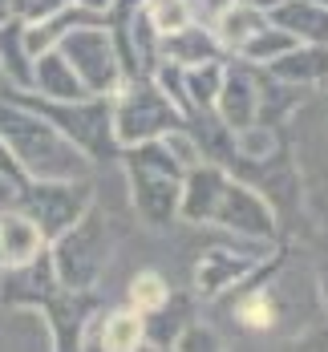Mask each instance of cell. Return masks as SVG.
<instances>
[{"mask_svg":"<svg viewBox=\"0 0 328 352\" xmlns=\"http://www.w3.org/2000/svg\"><path fill=\"white\" fill-rule=\"evenodd\" d=\"M0 138L29 182H73V178H94L98 170L57 126H49L8 89H0Z\"/></svg>","mask_w":328,"mask_h":352,"instance_id":"6da1fadb","label":"cell"},{"mask_svg":"<svg viewBox=\"0 0 328 352\" xmlns=\"http://www.w3.org/2000/svg\"><path fill=\"white\" fill-rule=\"evenodd\" d=\"M118 166H122V178H126V199H130L134 219L150 231H171L179 223L182 166L171 158L162 138L134 146V150H122Z\"/></svg>","mask_w":328,"mask_h":352,"instance_id":"7a4b0ae2","label":"cell"},{"mask_svg":"<svg viewBox=\"0 0 328 352\" xmlns=\"http://www.w3.org/2000/svg\"><path fill=\"white\" fill-rule=\"evenodd\" d=\"M45 255H49L53 276L65 292H94L102 272H106L109 255H113V223H109V214L94 203L65 235H57L45 247Z\"/></svg>","mask_w":328,"mask_h":352,"instance_id":"3957f363","label":"cell"},{"mask_svg":"<svg viewBox=\"0 0 328 352\" xmlns=\"http://www.w3.org/2000/svg\"><path fill=\"white\" fill-rule=\"evenodd\" d=\"M182 126H186V118L175 109V102L150 77L126 81L109 98V130H113L118 154L134 150V146H146V142L166 138L171 130H182Z\"/></svg>","mask_w":328,"mask_h":352,"instance_id":"277c9868","label":"cell"},{"mask_svg":"<svg viewBox=\"0 0 328 352\" xmlns=\"http://www.w3.org/2000/svg\"><path fill=\"white\" fill-rule=\"evenodd\" d=\"M57 53L69 61V69L77 73V81L85 85L89 98H113L130 77L122 65V53H118V41L109 33L106 21H89V25H77L61 36Z\"/></svg>","mask_w":328,"mask_h":352,"instance_id":"5b68a950","label":"cell"},{"mask_svg":"<svg viewBox=\"0 0 328 352\" xmlns=\"http://www.w3.org/2000/svg\"><path fill=\"white\" fill-rule=\"evenodd\" d=\"M12 98L36 109L49 126H57L94 166L118 162V146H113V130H109V98H81V102H41L33 94H12Z\"/></svg>","mask_w":328,"mask_h":352,"instance_id":"8992f818","label":"cell"},{"mask_svg":"<svg viewBox=\"0 0 328 352\" xmlns=\"http://www.w3.org/2000/svg\"><path fill=\"white\" fill-rule=\"evenodd\" d=\"M211 227L227 231L231 239H243V243L280 247V211H276V203L255 182L239 178L235 170H231L227 186H223V199L215 207Z\"/></svg>","mask_w":328,"mask_h":352,"instance_id":"52a82bcc","label":"cell"},{"mask_svg":"<svg viewBox=\"0 0 328 352\" xmlns=\"http://www.w3.org/2000/svg\"><path fill=\"white\" fill-rule=\"evenodd\" d=\"M94 178H73V182H25L17 211L29 214L36 231L45 235V243H53L57 235H65L81 214L98 203L94 195Z\"/></svg>","mask_w":328,"mask_h":352,"instance_id":"ba28073f","label":"cell"},{"mask_svg":"<svg viewBox=\"0 0 328 352\" xmlns=\"http://www.w3.org/2000/svg\"><path fill=\"white\" fill-rule=\"evenodd\" d=\"M276 247L267 243H239V247H207L195 267H190V287L195 296L203 300H215V296H227L231 287H243V283L259 276L267 263H272Z\"/></svg>","mask_w":328,"mask_h":352,"instance_id":"9c48e42d","label":"cell"},{"mask_svg":"<svg viewBox=\"0 0 328 352\" xmlns=\"http://www.w3.org/2000/svg\"><path fill=\"white\" fill-rule=\"evenodd\" d=\"M211 113L231 134L255 126L259 122V69L239 65V61H227V73H223V85H219V98H215Z\"/></svg>","mask_w":328,"mask_h":352,"instance_id":"30bf717a","label":"cell"},{"mask_svg":"<svg viewBox=\"0 0 328 352\" xmlns=\"http://www.w3.org/2000/svg\"><path fill=\"white\" fill-rule=\"evenodd\" d=\"M227 178H231V170H227V166H215V162H199V166L182 170L179 223H190V227H211Z\"/></svg>","mask_w":328,"mask_h":352,"instance_id":"8fae6325","label":"cell"},{"mask_svg":"<svg viewBox=\"0 0 328 352\" xmlns=\"http://www.w3.org/2000/svg\"><path fill=\"white\" fill-rule=\"evenodd\" d=\"M57 292H61V283L53 276L49 255H36L25 267L0 272V304H8V308H45Z\"/></svg>","mask_w":328,"mask_h":352,"instance_id":"7c38bea8","label":"cell"},{"mask_svg":"<svg viewBox=\"0 0 328 352\" xmlns=\"http://www.w3.org/2000/svg\"><path fill=\"white\" fill-rule=\"evenodd\" d=\"M158 61L179 65V69H195V65H211V61H227V57L219 49L211 25L207 21H195V25L179 29L175 36H162L158 41Z\"/></svg>","mask_w":328,"mask_h":352,"instance_id":"4fadbf2b","label":"cell"},{"mask_svg":"<svg viewBox=\"0 0 328 352\" xmlns=\"http://www.w3.org/2000/svg\"><path fill=\"white\" fill-rule=\"evenodd\" d=\"M267 77L284 81L292 89H328V49L320 45H292L280 61L267 65Z\"/></svg>","mask_w":328,"mask_h":352,"instance_id":"5bb4252c","label":"cell"},{"mask_svg":"<svg viewBox=\"0 0 328 352\" xmlns=\"http://www.w3.org/2000/svg\"><path fill=\"white\" fill-rule=\"evenodd\" d=\"M146 349V316L134 308H106L94 316V352H142Z\"/></svg>","mask_w":328,"mask_h":352,"instance_id":"9a60e30c","label":"cell"},{"mask_svg":"<svg viewBox=\"0 0 328 352\" xmlns=\"http://www.w3.org/2000/svg\"><path fill=\"white\" fill-rule=\"evenodd\" d=\"M29 94L41 98V102H81V98H89L85 85L77 81V73L69 69V61L57 49L33 57V89Z\"/></svg>","mask_w":328,"mask_h":352,"instance_id":"2e32d148","label":"cell"},{"mask_svg":"<svg viewBox=\"0 0 328 352\" xmlns=\"http://www.w3.org/2000/svg\"><path fill=\"white\" fill-rule=\"evenodd\" d=\"M267 21L284 29L296 45L328 49V8H320L316 0H284L276 12H267Z\"/></svg>","mask_w":328,"mask_h":352,"instance_id":"e0dca14e","label":"cell"},{"mask_svg":"<svg viewBox=\"0 0 328 352\" xmlns=\"http://www.w3.org/2000/svg\"><path fill=\"white\" fill-rule=\"evenodd\" d=\"M45 235L36 231V223L21 211L0 214V267H25L36 255H45Z\"/></svg>","mask_w":328,"mask_h":352,"instance_id":"ac0fdd59","label":"cell"},{"mask_svg":"<svg viewBox=\"0 0 328 352\" xmlns=\"http://www.w3.org/2000/svg\"><path fill=\"white\" fill-rule=\"evenodd\" d=\"M175 69H179V65H175ZM223 73H227V61L179 69V109H182V118H199V113H211V109H215Z\"/></svg>","mask_w":328,"mask_h":352,"instance_id":"d6986e66","label":"cell"},{"mask_svg":"<svg viewBox=\"0 0 328 352\" xmlns=\"http://www.w3.org/2000/svg\"><path fill=\"white\" fill-rule=\"evenodd\" d=\"M207 25H211V33H215L223 57H235V53H239V49H243V45L267 25V16L255 12L252 4L235 0V4H227V8H219L215 16H207Z\"/></svg>","mask_w":328,"mask_h":352,"instance_id":"ffe728a7","label":"cell"},{"mask_svg":"<svg viewBox=\"0 0 328 352\" xmlns=\"http://www.w3.org/2000/svg\"><path fill=\"white\" fill-rule=\"evenodd\" d=\"M0 77L4 89L12 94H29L33 89V57L25 49V21H8L0 25Z\"/></svg>","mask_w":328,"mask_h":352,"instance_id":"44dd1931","label":"cell"},{"mask_svg":"<svg viewBox=\"0 0 328 352\" xmlns=\"http://www.w3.org/2000/svg\"><path fill=\"white\" fill-rule=\"evenodd\" d=\"M231 316L243 332H272L280 324V304L272 296V287L263 283H243L239 287V300L231 304Z\"/></svg>","mask_w":328,"mask_h":352,"instance_id":"7402d4cb","label":"cell"},{"mask_svg":"<svg viewBox=\"0 0 328 352\" xmlns=\"http://www.w3.org/2000/svg\"><path fill=\"white\" fill-rule=\"evenodd\" d=\"M171 300H175V287H171V280H166L162 272H154V267L134 272L130 283H126V308H134L138 316H154V312H162Z\"/></svg>","mask_w":328,"mask_h":352,"instance_id":"603a6c76","label":"cell"},{"mask_svg":"<svg viewBox=\"0 0 328 352\" xmlns=\"http://www.w3.org/2000/svg\"><path fill=\"white\" fill-rule=\"evenodd\" d=\"M304 89H292L284 81H276V77H267V73L259 69V122L263 126H280V122H288L296 109L304 106Z\"/></svg>","mask_w":328,"mask_h":352,"instance_id":"cb8c5ba5","label":"cell"},{"mask_svg":"<svg viewBox=\"0 0 328 352\" xmlns=\"http://www.w3.org/2000/svg\"><path fill=\"white\" fill-rule=\"evenodd\" d=\"M138 12L158 36H175L179 29L199 21V4L195 0H138Z\"/></svg>","mask_w":328,"mask_h":352,"instance_id":"d4e9b609","label":"cell"},{"mask_svg":"<svg viewBox=\"0 0 328 352\" xmlns=\"http://www.w3.org/2000/svg\"><path fill=\"white\" fill-rule=\"evenodd\" d=\"M292 45H296V41H292L284 29H276V25L267 21V25H263V29H259V33H255L235 57H227V61H239V65H252V69H267L272 61H280V57L288 53Z\"/></svg>","mask_w":328,"mask_h":352,"instance_id":"484cf974","label":"cell"},{"mask_svg":"<svg viewBox=\"0 0 328 352\" xmlns=\"http://www.w3.org/2000/svg\"><path fill=\"white\" fill-rule=\"evenodd\" d=\"M280 158V130L276 126H263L255 122L248 130L235 134V162H248V166H267Z\"/></svg>","mask_w":328,"mask_h":352,"instance_id":"4316f807","label":"cell"},{"mask_svg":"<svg viewBox=\"0 0 328 352\" xmlns=\"http://www.w3.org/2000/svg\"><path fill=\"white\" fill-rule=\"evenodd\" d=\"M171 352H223V336L211 324H182Z\"/></svg>","mask_w":328,"mask_h":352,"instance_id":"83f0119b","label":"cell"},{"mask_svg":"<svg viewBox=\"0 0 328 352\" xmlns=\"http://www.w3.org/2000/svg\"><path fill=\"white\" fill-rule=\"evenodd\" d=\"M65 4H69V0H12V16L25 21V25H33V21L57 12V8H65Z\"/></svg>","mask_w":328,"mask_h":352,"instance_id":"f1b7e54d","label":"cell"},{"mask_svg":"<svg viewBox=\"0 0 328 352\" xmlns=\"http://www.w3.org/2000/svg\"><path fill=\"white\" fill-rule=\"evenodd\" d=\"M73 8H81V12H89L94 21H106L109 8H113V0H69Z\"/></svg>","mask_w":328,"mask_h":352,"instance_id":"f546056e","label":"cell"},{"mask_svg":"<svg viewBox=\"0 0 328 352\" xmlns=\"http://www.w3.org/2000/svg\"><path fill=\"white\" fill-rule=\"evenodd\" d=\"M195 4H199V21H207V16H215L219 8H227L235 0H195Z\"/></svg>","mask_w":328,"mask_h":352,"instance_id":"4dcf8cb0","label":"cell"},{"mask_svg":"<svg viewBox=\"0 0 328 352\" xmlns=\"http://www.w3.org/2000/svg\"><path fill=\"white\" fill-rule=\"evenodd\" d=\"M243 4H252L255 12H263V16H267V12H276V8H280L284 0H243Z\"/></svg>","mask_w":328,"mask_h":352,"instance_id":"1f68e13d","label":"cell"},{"mask_svg":"<svg viewBox=\"0 0 328 352\" xmlns=\"http://www.w3.org/2000/svg\"><path fill=\"white\" fill-rule=\"evenodd\" d=\"M12 21V0H0V25H8Z\"/></svg>","mask_w":328,"mask_h":352,"instance_id":"d6a6232c","label":"cell"},{"mask_svg":"<svg viewBox=\"0 0 328 352\" xmlns=\"http://www.w3.org/2000/svg\"><path fill=\"white\" fill-rule=\"evenodd\" d=\"M316 4H320V8H328V0H316Z\"/></svg>","mask_w":328,"mask_h":352,"instance_id":"836d02e7","label":"cell"},{"mask_svg":"<svg viewBox=\"0 0 328 352\" xmlns=\"http://www.w3.org/2000/svg\"><path fill=\"white\" fill-rule=\"evenodd\" d=\"M0 89H4V77H0Z\"/></svg>","mask_w":328,"mask_h":352,"instance_id":"e575fe53","label":"cell"}]
</instances>
